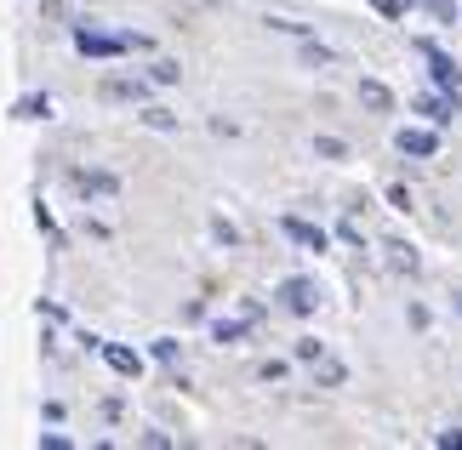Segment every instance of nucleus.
Returning a JSON list of instances; mask_svg holds the SVG:
<instances>
[{
    "label": "nucleus",
    "mask_w": 462,
    "mask_h": 450,
    "mask_svg": "<svg viewBox=\"0 0 462 450\" xmlns=\"http://www.w3.org/2000/svg\"><path fill=\"white\" fill-rule=\"evenodd\" d=\"M75 46L86 58H120V51H143V34H97V29H75Z\"/></svg>",
    "instance_id": "obj_1"
},
{
    "label": "nucleus",
    "mask_w": 462,
    "mask_h": 450,
    "mask_svg": "<svg viewBox=\"0 0 462 450\" xmlns=\"http://www.w3.org/2000/svg\"><path fill=\"white\" fill-rule=\"evenodd\" d=\"M280 308L297 314V319H309V314L319 308V285H314V280H303V274L280 280Z\"/></svg>",
    "instance_id": "obj_2"
},
{
    "label": "nucleus",
    "mask_w": 462,
    "mask_h": 450,
    "mask_svg": "<svg viewBox=\"0 0 462 450\" xmlns=\"http://www.w3.org/2000/svg\"><path fill=\"white\" fill-rule=\"evenodd\" d=\"M417 51L429 58V80L439 86V92H462V69H457V58H446L434 41H417Z\"/></svg>",
    "instance_id": "obj_3"
},
{
    "label": "nucleus",
    "mask_w": 462,
    "mask_h": 450,
    "mask_svg": "<svg viewBox=\"0 0 462 450\" xmlns=\"http://www.w3.org/2000/svg\"><path fill=\"white\" fill-rule=\"evenodd\" d=\"M394 149L411 154V160H434L439 154V132H434V125H400V132H394Z\"/></svg>",
    "instance_id": "obj_4"
},
{
    "label": "nucleus",
    "mask_w": 462,
    "mask_h": 450,
    "mask_svg": "<svg viewBox=\"0 0 462 450\" xmlns=\"http://www.w3.org/2000/svg\"><path fill=\"white\" fill-rule=\"evenodd\" d=\"M417 109L429 115V120H462V92H439V97H417Z\"/></svg>",
    "instance_id": "obj_5"
},
{
    "label": "nucleus",
    "mask_w": 462,
    "mask_h": 450,
    "mask_svg": "<svg viewBox=\"0 0 462 450\" xmlns=\"http://www.w3.org/2000/svg\"><path fill=\"white\" fill-rule=\"evenodd\" d=\"M280 228H286V240H297L303 251H326V228H314V223H303V217H286Z\"/></svg>",
    "instance_id": "obj_6"
},
{
    "label": "nucleus",
    "mask_w": 462,
    "mask_h": 450,
    "mask_svg": "<svg viewBox=\"0 0 462 450\" xmlns=\"http://www.w3.org/2000/svg\"><path fill=\"white\" fill-rule=\"evenodd\" d=\"M360 103L371 115H388V109H394V92H388L383 80H360Z\"/></svg>",
    "instance_id": "obj_7"
},
{
    "label": "nucleus",
    "mask_w": 462,
    "mask_h": 450,
    "mask_svg": "<svg viewBox=\"0 0 462 450\" xmlns=\"http://www.w3.org/2000/svg\"><path fill=\"white\" fill-rule=\"evenodd\" d=\"M103 359H109V371H120V376H137V371H143V359H137L132 348H120V342H103Z\"/></svg>",
    "instance_id": "obj_8"
},
{
    "label": "nucleus",
    "mask_w": 462,
    "mask_h": 450,
    "mask_svg": "<svg viewBox=\"0 0 462 450\" xmlns=\"http://www.w3.org/2000/svg\"><path fill=\"white\" fill-rule=\"evenodd\" d=\"M383 251H388V268H400V274H417V268H422L417 245H405V240H388Z\"/></svg>",
    "instance_id": "obj_9"
},
{
    "label": "nucleus",
    "mask_w": 462,
    "mask_h": 450,
    "mask_svg": "<svg viewBox=\"0 0 462 450\" xmlns=\"http://www.w3.org/2000/svg\"><path fill=\"white\" fill-rule=\"evenodd\" d=\"M314 154H326V160H343V154H348V142H343V137H314Z\"/></svg>",
    "instance_id": "obj_10"
},
{
    "label": "nucleus",
    "mask_w": 462,
    "mask_h": 450,
    "mask_svg": "<svg viewBox=\"0 0 462 450\" xmlns=\"http://www.w3.org/2000/svg\"><path fill=\"white\" fill-rule=\"evenodd\" d=\"M371 6H377V12L388 17V23H400V17L411 12V0H371Z\"/></svg>",
    "instance_id": "obj_11"
},
{
    "label": "nucleus",
    "mask_w": 462,
    "mask_h": 450,
    "mask_svg": "<svg viewBox=\"0 0 462 450\" xmlns=\"http://www.w3.org/2000/svg\"><path fill=\"white\" fill-rule=\"evenodd\" d=\"M422 6H429L439 23H457V0H422Z\"/></svg>",
    "instance_id": "obj_12"
},
{
    "label": "nucleus",
    "mask_w": 462,
    "mask_h": 450,
    "mask_svg": "<svg viewBox=\"0 0 462 450\" xmlns=\"http://www.w3.org/2000/svg\"><path fill=\"white\" fill-rule=\"evenodd\" d=\"M103 92H109V97H143V86H137V80H109Z\"/></svg>",
    "instance_id": "obj_13"
},
{
    "label": "nucleus",
    "mask_w": 462,
    "mask_h": 450,
    "mask_svg": "<svg viewBox=\"0 0 462 450\" xmlns=\"http://www.w3.org/2000/svg\"><path fill=\"white\" fill-rule=\"evenodd\" d=\"M245 326H252V314H245V319H223V326H217V342H235Z\"/></svg>",
    "instance_id": "obj_14"
},
{
    "label": "nucleus",
    "mask_w": 462,
    "mask_h": 450,
    "mask_svg": "<svg viewBox=\"0 0 462 450\" xmlns=\"http://www.w3.org/2000/svg\"><path fill=\"white\" fill-rule=\"evenodd\" d=\"M17 115H23V120H41L46 115V97H23V103H17Z\"/></svg>",
    "instance_id": "obj_15"
},
{
    "label": "nucleus",
    "mask_w": 462,
    "mask_h": 450,
    "mask_svg": "<svg viewBox=\"0 0 462 450\" xmlns=\"http://www.w3.org/2000/svg\"><path fill=\"white\" fill-rule=\"evenodd\" d=\"M149 75H154V80H160V86H171V80H177V75H183V69H177V63H154V69H149Z\"/></svg>",
    "instance_id": "obj_16"
},
{
    "label": "nucleus",
    "mask_w": 462,
    "mask_h": 450,
    "mask_svg": "<svg viewBox=\"0 0 462 450\" xmlns=\"http://www.w3.org/2000/svg\"><path fill=\"white\" fill-rule=\"evenodd\" d=\"M434 445L439 450H462V434H457V427H446V434H434Z\"/></svg>",
    "instance_id": "obj_17"
},
{
    "label": "nucleus",
    "mask_w": 462,
    "mask_h": 450,
    "mask_svg": "<svg viewBox=\"0 0 462 450\" xmlns=\"http://www.w3.org/2000/svg\"><path fill=\"white\" fill-rule=\"evenodd\" d=\"M451 308H457V314H462V291H457V297H451Z\"/></svg>",
    "instance_id": "obj_18"
}]
</instances>
